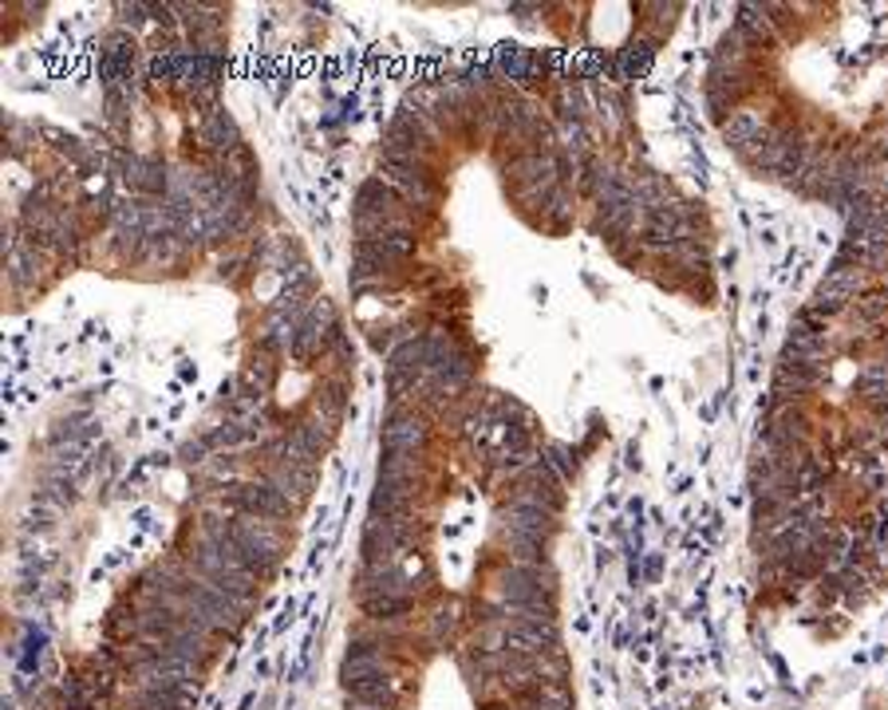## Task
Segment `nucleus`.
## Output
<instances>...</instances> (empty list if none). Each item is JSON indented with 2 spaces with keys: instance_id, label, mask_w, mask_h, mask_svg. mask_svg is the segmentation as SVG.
<instances>
[{
  "instance_id": "nucleus-1",
  "label": "nucleus",
  "mask_w": 888,
  "mask_h": 710,
  "mask_svg": "<svg viewBox=\"0 0 888 710\" xmlns=\"http://www.w3.org/2000/svg\"><path fill=\"white\" fill-rule=\"evenodd\" d=\"M340 679H344V691L360 702H380V707L395 702V679L380 663H344Z\"/></svg>"
},
{
  "instance_id": "nucleus-2",
  "label": "nucleus",
  "mask_w": 888,
  "mask_h": 710,
  "mask_svg": "<svg viewBox=\"0 0 888 710\" xmlns=\"http://www.w3.org/2000/svg\"><path fill=\"white\" fill-rule=\"evenodd\" d=\"M226 497L234 502L237 513L265 517V522H281V517H289L292 513V502L281 494V490H272L269 482H265V486H257V482H249V486H229Z\"/></svg>"
},
{
  "instance_id": "nucleus-3",
  "label": "nucleus",
  "mask_w": 888,
  "mask_h": 710,
  "mask_svg": "<svg viewBox=\"0 0 888 710\" xmlns=\"http://www.w3.org/2000/svg\"><path fill=\"white\" fill-rule=\"evenodd\" d=\"M426 446V423L415 411H403V407H391L388 419H383V450H407L419 454Z\"/></svg>"
},
{
  "instance_id": "nucleus-4",
  "label": "nucleus",
  "mask_w": 888,
  "mask_h": 710,
  "mask_svg": "<svg viewBox=\"0 0 888 710\" xmlns=\"http://www.w3.org/2000/svg\"><path fill=\"white\" fill-rule=\"evenodd\" d=\"M363 611L372 616V620H395V616H403V611H411V604L415 600H407V596H363Z\"/></svg>"
},
{
  "instance_id": "nucleus-5",
  "label": "nucleus",
  "mask_w": 888,
  "mask_h": 710,
  "mask_svg": "<svg viewBox=\"0 0 888 710\" xmlns=\"http://www.w3.org/2000/svg\"><path fill=\"white\" fill-rule=\"evenodd\" d=\"M348 710H391V707H380V702H360V699H352V702H348Z\"/></svg>"
}]
</instances>
